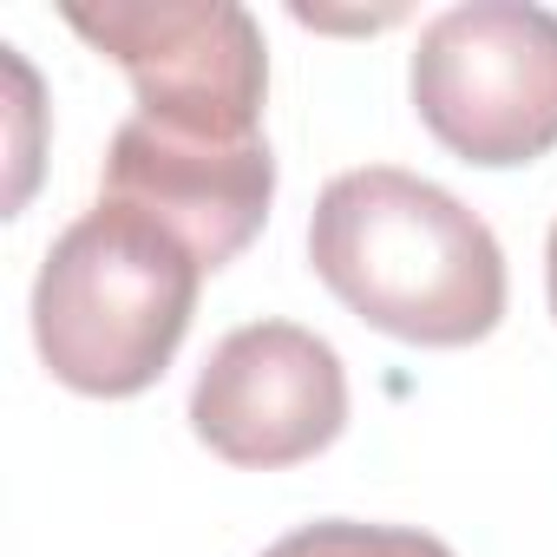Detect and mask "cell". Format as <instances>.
Wrapping results in <instances>:
<instances>
[{"label": "cell", "instance_id": "obj_1", "mask_svg": "<svg viewBox=\"0 0 557 557\" xmlns=\"http://www.w3.org/2000/svg\"><path fill=\"white\" fill-rule=\"evenodd\" d=\"M309 262L342 309L413 348H472L505 322L492 223L400 164L342 171L315 197Z\"/></svg>", "mask_w": 557, "mask_h": 557}, {"label": "cell", "instance_id": "obj_2", "mask_svg": "<svg viewBox=\"0 0 557 557\" xmlns=\"http://www.w3.org/2000/svg\"><path fill=\"white\" fill-rule=\"evenodd\" d=\"M203 262L145 210L92 203L34 275V348L86 400H132L164 381L190 335Z\"/></svg>", "mask_w": 557, "mask_h": 557}, {"label": "cell", "instance_id": "obj_3", "mask_svg": "<svg viewBox=\"0 0 557 557\" xmlns=\"http://www.w3.org/2000/svg\"><path fill=\"white\" fill-rule=\"evenodd\" d=\"M413 112L466 164L505 171L557 145V14L537 0H466L420 27Z\"/></svg>", "mask_w": 557, "mask_h": 557}, {"label": "cell", "instance_id": "obj_4", "mask_svg": "<svg viewBox=\"0 0 557 557\" xmlns=\"http://www.w3.org/2000/svg\"><path fill=\"white\" fill-rule=\"evenodd\" d=\"M66 27L132 79L138 119L210 145L262 138L269 47L236 0H106L66 8Z\"/></svg>", "mask_w": 557, "mask_h": 557}, {"label": "cell", "instance_id": "obj_5", "mask_svg": "<svg viewBox=\"0 0 557 557\" xmlns=\"http://www.w3.org/2000/svg\"><path fill=\"white\" fill-rule=\"evenodd\" d=\"M348 426V368L302 322H249L230 329L197 387L190 433L249 472H283L329 453Z\"/></svg>", "mask_w": 557, "mask_h": 557}, {"label": "cell", "instance_id": "obj_6", "mask_svg": "<svg viewBox=\"0 0 557 557\" xmlns=\"http://www.w3.org/2000/svg\"><path fill=\"white\" fill-rule=\"evenodd\" d=\"M106 203L158 216L197 262L203 275L223 269L256 243L275 203V151L269 138L249 145H210V138H177L151 119H125L106 151Z\"/></svg>", "mask_w": 557, "mask_h": 557}, {"label": "cell", "instance_id": "obj_7", "mask_svg": "<svg viewBox=\"0 0 557 557\" xmlns=\"http://www.w3.org/2000/svg\"><path fill=\"white\" fill-rule=\"evenodd\" d=\"M262 557H453V544H440L433 531H407V524L322 518V524H302L289 537H275Z\"/></svg>", "mask_w": 557, "mask_h": 557}, {"label": "cell", "instance_id": "obj_8", "mask_svg": "<svg viewBox=\"0 0 557 557\" xmlns=\"http://www.w3.org/2000/svg\"><path fill=\"white\" fill-rule=\"evenodd\" d=\"M544 289H550V315H557V223H550V243H544Z\"/></svg>", "mask_w": 557, "mask_h": 557}]
</instances>
